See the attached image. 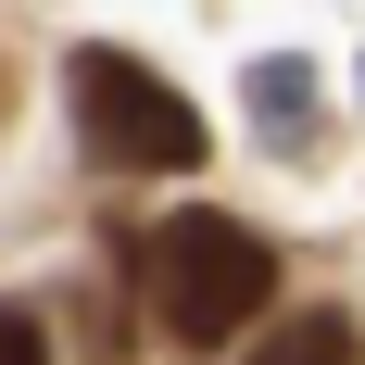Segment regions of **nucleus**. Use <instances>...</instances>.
<instances>
[{
	"label": "nucleus",
	"mask_w": 365,
	"mask_h": 365,
	"mask_svg": "<svg viewBox=\"0 0 365 365\" xmlns=\"http://www.w3.org/2000/svg\"><path fill=\"white\" fill-rule=\"evenodd\" d=\"M139 277H151V315H164L177 353H240L277 315V240L240 215H177L139 252Z\"/></svg>",
	"instance_id": "obj_1"
},
{
	"label": "nucleus",
	"mask_w": 365,
	"mask_h": 365,
	"mask_svg": "<svg viewBox=\"0 0 365 365\" xmlns=\"http://www.w3.org/2000/svg\"><path fill=\"white\" fill-rule=\"evenodd\" d=\"M63 88H76V139H88V164H101V177H189V164L215 151L202 101H189V88H164V76H151L139 51H113V38L63 51Z\"/></svg>",
	"instance_id": "obj_2"
},
{
	"label": "nucleus",
	"mask_w": 365,
	"mask_h": 365,
	"mask_svg": "<svg viewBox=\"0 0 365 365\" xmlns=\"http://www.w3.org/2000/svg\"><path fill=\"white\" fill-rule=\"evenodd\" d=\"M240 365H365V328L340 302H302V315H264V328L240 340Z\"/></svg>",
	"instance_id": "obj_4"
},
{
	"label": "nucleus",
	"mask_w": 365,
	"mask_h": 365,
	"mask_svg": "<svg viewBox=\"0 0 365 365\" xmlns=\"http://www.w3.org/2000/svg\"><path fill=\"white\" fill-rule=\"evenodd\" d=\"M240 113H252V139L277 151V164H315V151H328V76L302 63V51H264V63L240 76Z\"/></svg>",
	"instance_id": "obj_3"
},
{
	"label": "nucleus",
	"mask_w": 365,
	"mask_h": 365,
	"mask_svg": "<svg viewBox=\"0 0 365 365\" xmlns=\"http://www.w3.org/2000/svg\"><path fill=\"white\" fill-rule=\"evenodd\" d=\"M0 365H51V328H38L26 302H0Z\"/></svg>",
	"instance_id": "obj_5"
}]
</instances>
